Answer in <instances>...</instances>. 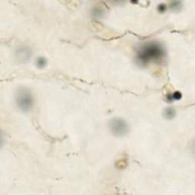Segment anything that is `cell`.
Segmentation results:
<instances>
[{"label":"cell","mask_w":195,"mask_h":195,"mask_svg":"<svg viewBox=\"0 0 195 195\" xmlns=\"http://www.w3.org/2000/svg\"><path fill=\"white\" fill-rule=\"evenodd\" d=\"M36 65L38 66L39 68H44L47 65V60L44 58V57H39L38 60H37V62H36Z\"/></svg>","instance_id":"6"},{"label":"cell","mask_w":195,"mask_h":195,"mask_svg":"<svg viewBox=\"0 0 195 195\" xmlns=\"http://www.w3.org/2000/svg\"><path fill=\"white\" fill-rule=\"evenodd\" d=\"M31 50L25 46L19 47L15 53V60L19 63H27L31 58Z\"/></svg>","instance_id":"4"},{"label":"cell","mask_w":195,"mask_h":195,"mask_svg":"<svg viewBox=\"0 0 195 195\" xmlns=\"http://www.w3.org/2000/svg\"><path fill=\"white\" fill-rule=\"evenodd\" d=\"M92 14L95 18H101L103 15V11L99 8H95L93 10Z\"/></svg>","instance_id":"7"},{"label":"cell","mask_w":195,"mask_h":195,"mask_svg":"<svg viewBox=\"0 0 195 195\" xmlns=\"http://www.w3.org/2000/svg\"><path fill=\"white\" fill-rule=\"evenodd\" d=\"M181 98V93L177 92L174 93L173 95H172L171 99H172V100H177V99H180Z\"/></svg>","instance_id":"8"},{"label":"cell","mask_w":195,"mask_h":195,"mask_svg":"<svg viewBox=\"0 0 195 195\" xmlns=\"http://www.w3.org/2000/svg\"><path fill=\"white\" fill-rule=\"evenodd\" d=\"M15 102L18 107L23 112L31 110L34 105V96L28 88H21L16 93Z\"/></svg>","instance_id":"2"},{"label":"cell","mask_w":195,"mask_h":195,"mask_svg":"<svg viewBox=\"0 0 195 195\" xmlns=\"http://www.w3.org/2000/svg\"><path fill=\"white\" fill-rule=\"evenodd\" d=\"M110 130L114 136L122 137L129 132V125L124 119L114 118L110 122Z\"/></svg>","instance_id":"3"},{"label":"cell","mask_w":195,"mask_h":195,"mask_svg":"<svg viewBox=\"0 0 195 195\" xmlns=\"http://www.w3.org/2000/svg\"><path fill=\"white\" fill-rule=\"evenodd\" d=\"M166 5H160L159 6V8H158V9H159V11L160 12H163L164 11H166Z\"/></svg>","instance_id":"9"},{"label":"cell","mask_w":195,"mask_h":195,"mask_svg":"<svg viewBox=\"0 0 195 195\" xmlns=\"http://www.w3.org/2000/svg\"><path fill=\"white\" fill-rule=\"evenodd\" d=\"M175 116V111L172 107H168L165 111V117L168 120H172Z\"/></svg>","instance_id":"5"},{"label":"cell","mask_w":195,"mask_h":195,"mask_svg":"<svg viewBox=\"0 0 195 195\" xmlns=\"http://www.w3.org/2000/svg\"><path fill=\"white\" fill-rule=\"evenodd\" d=\"M165 57V50L161 44L149 42L143 44L136 53V59L141 64H148L152 62L161 61Z\"/></svg>","instance_id":"1"}]
</instances>
